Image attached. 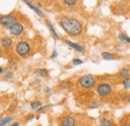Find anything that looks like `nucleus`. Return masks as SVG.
Segmentation results:
<instances>
[{
  "mask_svg": "<svg viewBox=\"0 0 130 126\" xmlns=\"http://www.w3.org/2000/svg\"><path fill=\"white\" fill-rule=\"evenodd\" d=\"M59 24L61 28L70 36H78L80 35L83 31V25L82 23L74 17H69V16H64L60 19Z\"/></svg>",
  "mask_w": 130,
  "mask_h": 126,
  "instance_id": "1",
  "label": "nucleus"
},
{
  "mask_svg": "<svg viewBox=\"0 0 130 126\" xmlns=\"http://www.w3.org/2000/svg\"><path fill=\"white\" fill-rule=\"evenodd\" d=\"M96 83H97V80L91 74H85L78 80V85L84 89H91L94 86H96Z\"/></svg>",
  "mask_w": 130,
  "mask_h": 126,
  "instance_id": "2",
  "label": "nucleus"
},
{
  "mask_svg": "<svg viewBox=\"0 0 130 126\" xmlns=\"http://www.w3.org/2000/svg\"><path fill=\"white\" fill-rule=\"evenodd\" d=\"M15 51L20 57H26L31 51V46L27 41H19L15 46Z\"/></svg>",
  "mask_w": 130,
  "mask_h": 126,
  "instance_id": "3",
  "label": "nucleus"
},
{
  "mask_svg": "<svg viewBox=\"0 0 130 126\" xmlns=\"http://www.w3.org/2000/svg\"><path fill=\"white\" fill-rule=\"evenodd\" d=\"M96 93L100 97H108L112 94V86L109 83H100L96 87Z\"/></svg>",
  "mask_w": 130,
  "mask_h": 126,
  "instance_id": "4",
  "label": "nucleus"
},
{
  "mask_svg": "<svg viewBox=\"0 0 130 126\" xmlns=\"http://www.w3.org/2000/svg\"><path fill=\"white\" fill-rule=\"evenodd\" d=\"M17 17L14 14H6V15L0 16V24L4 27H11L13 24L17 23Z\"/></svg>",
  "mask_w": 130,
  "mask_h": 126,
  "instance_id": "5",
  "label": "nucleus"
},
{
  "mask_svg": "<svg viewBox=\"0 0 130 126\" xmlns=\"http://www.w3.org/2000/svg\"><path fill=\"white\" fill-rule=\"evenodd\" d=\"M8 29H9V33L11 35H13V36H19V35H21L24 32V26L21 23L17 22L15 24H13L11 27H9Z\"/></svg>",
  "mask_w": 130,
  "mask_h": 126,
  "instance_id": "6",
  "label": "nucleus"
},
{
  "mask_svg": "<svg viewBox=\"0 0 130 126\" xmlns=\"http://www.w3.org/2000/svg\"><path fill=\"white\" fill-rule=\"evenodd\" d=\"M60 126H76V120L73 116L65 115L60 120Z\"/></svg>",
  "mask_w": 130,
  "mask_h": 126,
  "instance_id": "7",
  "label": "nucleus"
},
{
  "mask_svg": "<svg viewBox=\"0 0 130 126\" xmlns=\"http://www.w3.org/2000/svg\"><path fill=\"white\" fill-rule=\"evenodd\" d=\"M65 43H66L68 46H70L71 48H73L74 50H76V51H78V52H80V53H83V52L85 51L84 47H83L82 45H80V44H78V43L72 42V41H70V40H65Z\"/></svg>",
  "mask_w": 130,
  "mask_h": 126,
  "instance_id": "8",
  "label": "nucleus"
},
{
  "mask_svg": "<svg viewBox=\"0 0 130 126\" xmlns=\"http://www.w3.org/2000/svg\"><path fill=\"white\" fill-rule=\"evenodd\" d=\"M22 1H23V2H24V3H25V4H26V5H27V6H28L30 9H32L34 12H36V13H37L39 16H41V17H43V16H44V13H43V12H42V11H41V10H40L38 7H36V6H34L33 4H31V3H30L28 0H22Z\"/></svg>",
  "mask_w": 130,
  "mask_h": 126,
  "instance_id": "9",
  "label": "nucleus"
},
{
  "mask_svg": "<svg viewBox=\"0 0 130 126\" xmlns=\"http://www.w3.org/2000/svg\"><path fill=\"white\" fill-rule=\"evenodd\" d=\"M0 43H1V45H2L4 48H9V47H11L13 41H12V39H11L10 37H7V36H6V37L1 38Z\"/></svg>",
  "mask_w": 130,
  "mask_h": 126,
  "instance_id": "10",
  "label": "nucleus"
},
{
  "mask_svg": "<svg viewBox=\"0 0 130 126\" xmlns=\"http://www.w3.org/2000/svg\"><path fill=\"white\" fill-rule=\"evenodd\" d=\"M35 75L44 78V77H46L48 75V70L47 69H44V68H38L35 71Z\"/></svg>",
  "mask_w": 130,
  "mask_h": 126,
  "instance_id": "11",
  "label": "nucleus"
},
{
  "mask_svg": "<svg viewBox=\"0 0 130 126\" xmlns=\"http://www.w3.org/2000/svg\"><path fill=\"white\" fill-rule=\"evenodd\" d=\"M46 24H47V26H48L49 30H50V32L52 33V35L54 36V38L55 39H59V35H58V33L56 32V30H55V28H54V26H53V24L49 21V20H47L46 21Z\"/></svg>",
  "mask_w": 130,
  "mask_h": 126,
  "instance_id": "12",
  "label": "nucleus"
},
{
  "mask_svg": "<svg viewBox=\"0 0 130 126\" xmlns=\"http://www.w3.org/2000/svg\"><path fill=\"white\" fill-rule=\"evenodd\" d=\"M101 56L104 60H114L115 59V56H114L112 53L110 52H107V51H104L101 53Z\"/></svg>",
  "mask_w": 130,
  "mask_h": 126,
  "instance_id": "13",
  "label": "nucleus"
},
{
  "mask_svg": "<svg viewBox=\"0 0 130 126\" xmlns=\"http://www.w3.org/2000/svg\"><path fill=\"white\" fill-rule=\"evenodd\" d=\"M12 120H13V117H12V116H6V117H3V118L0 119V126L7 125V124H9Z\"/></svg>",
  "mask_w": 130,
  "mask_h": 126,
  "instance_id": "14",
  "label": "nucleus"
},
{
  "mask_svg": "<svg viewBox=\"0 0 130 126\" xmlns=\"http://www.w3.org/2000/svg\"><path fill=\"white\" fill-rule=\"evenodd\" d=\"M129 74H130V70L128 68H122V69H120L119 72H118V75H119L120 77H122V78L128 77Z\"/></svg>",
  "mask_w": 130,
  "mask_h": 126,
  "instance_id": "15",
  "label": "nucleus"
},
{
  "mask_svg": "<svg viewBox=\"0 0 130 126\" xmlns=\"http://www.w3.org/2000/svg\"><path fill=\"white\" fill-rule=\"evenodd\" d=\"M118 39L122 42H127L130 44V37L125 33H119L118 34Z\"/></svg>",
  "mask_w": 130,
  "mask_h": 126,
  "instance_id": "16",
  "label": "nucleus"
},
{
  "mask_svg": "<svg viewBox=\"0 0 130 126\" xmlns=\"http://www.w3.org/2000/svg\"><path fill=\"white\" fill-rule=\"evenodd\" d=\"M121 84H122V86H123V88L125 89V90H128L130 89V77H125V78H123L122 80V82H121Z\"/></svg>",
  "mask_w": 130,
  "mask_h": 126,
  "instance_id": "17",
  "label": "nucleus"
},
{
  "mask_svg": "<svg viewBox=\"0 0 130 126\" xmlns=\"http://www.w3.org/2000/svg\"><path fill=\"white\" fill-rule=\"evenodd\" d=\"M30 107L32 108L33 110H38L40 107H41V102L39 100H35V101H32L30 103Z\"/></svg>",
  "mask_w": 130,
  "mask_h": 126,
  "instance_id": "18",
  "label": "nucleus"
},
{
  "mask_svg": "<svg viewBox=\"0 0 130 126\" xmlns=\"http://www.w3.org/2000/svg\"><path fill=\"white\" fill-rule=\"evenodd\" d=\"M99 106H100V102L97 100H94V101H91L88 104V109H96Z\"/></svg>",
  "mask_w": 130,
  "mask_h": 126,
  "instance_id": "19",
  "label": "nucleus"
},
{
  "mask_svg": "<svg viewBox=\"0 0 130 126\" xmlns=\"http://www.w3.org/2000/svg\"><path fill=\"white\" fill-rule=\"evenodd\" d=\"M100 125L101 126H112V122L107 118H101L100 119Z\"/></svg>",
  "mask_w": 130,
  "mask_h": 126,
  "instance_id": "20",
  "label": "nucleus"
},
{
  "mask_svg": "<svg viewBox=\"0 0 130 126\" xmlns=\"http://www.w3.org/2000/svg\"><path fill=\"white\" fill-rule=\"evenodd\" d=\"M78 0H63V3L66 6H74L76 5Z\"/></svg>",
  "mask_w": 130,
  "mask_h": 126,
  "instance_id": "21",
  "label": "nucleus"
},
{
  "mask_svg": "<svg viewBox=\"0 0 130 126\" xmlns=\"http://www.w3.org/2000/svg\"><path fill=\"white\" fill-rule=\"evenodd\" d=\"M117 9H118V11H124L126 9V5L124 3H119L117 5Z\"/></svg>",
  "mask_w": 130,
  "mask_h": 126,
  "instance_id": "22",
  "label": "nucleus"
},
{
  "mask_svg": "<svg viewBox=\"0 0 130 126\" xmlns=\"http://www.w3.org/2000/svg\"><path fill=\"white\" fill-rule=\"evenodd\" d=\"M72 63H73V65H81L83 64V60L79 59V58H75L72 60Z\"/></svg>",
  "mask_w": 130,
  "mask_h": 126,
  "instance_id": "23",
  "label": "nucleus"
},
{
  "mask_svg": "<svg viewBox=\"0 0 130 126\" xmlns=\"http://www.w3.org/2000/svg\"><path fill=\"white\" fill-rule=\"evenodd\" d=\"M70 85H71V83H70V81H68V80L63 81V82L61 83V87H62V88H67V87H69Z\"/></svg>",
  "mask_w": 130,
  "mask_h": 126,
  "instance_id": "24",
  "label": "nucleus"
},
{
  "mask_svg": "<svg viewBox=\"0 0 130 126\" xmlns=\"http://www.w3.org/2000/svg\"><path fill=\"white\" fill-rule=\"evenodd\" d=\"M119 126H130V121L129 120H124L119 124Z\"/></svg>",
  "mask_w": 130,
  "mask_h": 126,
  "instance_id": "25",
  "label": "nucleus"
},
{
  "mask_svg": "<svg viewBox=\"0 0 130 126\" xmlns=\"http://www.w3.org/2000/svg\"><path fill=\"white\" fill-rule=\"evenodd\" d=\"M13 77V74L11 73V72H7L6 74H5V78L6 79H11Z\"/></svg>",
  "mask_w": 130,
  "mask_h": 126,
  "instance_id": "26",
  "label": "nucleus"
},
{
  "mask_svg": "<svg viewBox=\"0 0 130 126\" xmlns=\"http://www.w3.org/2000/svg\"><path fill=\"white\" fill-rule=\"evenodd\" d=\"M43 91H44L45 93H49V92L51 91V88H50L49 86H44V87H43Z\"/></svg>",
  "mask_w": 130,
  "mask_h": 126,
  "instance_id": "27",
  "label": "nucleus"
},
{
  "mask_svg": "<svg viewBox=\"0 0 130 126\" xmlns=\"http://www.w3.org/2000/svg\"><path fill=\"white\" fill-rule=\"evenodd\" d=\"M57 56H58V52H57V50H54V51H53V53H52V55H51V59L56 58Z\"/></svg>",
  "mask_w": 130,
  "mask_h": 126,
  "instance_id": "28",
  "label": "nucleus"
},
{
  "mask_svg": "<svg viewBox=\"0 0 130 126\" xmlns=\"http://www.w3.org/2000/svg\"><path fill=\"white\" fill-rule=\"evenodd\" d=\"M33 118H34V115H29V116L27 117V121H30V120H32Z\"/></svg>",
  "mask_w": 130,
  "mask_h": 126,
  "instance_id": "29",
  "label": "nucleus"
},
{
  "mask_svg": "<svg viewBox=\"0 0 130 126\" xmlns=\"http://www.w3.org/2000/svg\"><path fill=\"white\" fill-rule=\"evenodd\" d=\"M11 126H20V124H19V122H14L11 124Z\"/></svg>",
  "mask_w": 130,
  "mask_h": 126,
  "instance_id": "30",
  "label": "nucleus"
},
{
  "mask_svg": "<svg viewBox=\"0 0 130 126\" xmlns=\"http://www.w3.org/2000/svg\"><path fill=\"white\" fill-rule=\"evenodd\" d=\"M2 72H3V68H2V67H0V74H1Z\"/></svg>",
  "mask_w": 130,
  "mask_h": 126,
  "instance_id": "31",
  "label": "nucleus"
},
{
  "mask_svg": "<svg viewBox=\"0 0 130 126\" xmlns=\"http://www.w3.org/2000/svg\"><path fill=\"white\" fill-rule=\"evenodd\" d=\"M128 102L130 103V93H129V96H128Z\"/></svg>",
  "mask_w": 130,
  "mask_h": 126,
  "instance_id": "32",
  "label": "nucleus"
},
{
  "mask_svg": "<svg viewBox=\"0 0 130 126\" xmlns=\"http://www.w3.org/2000/svg\"><path fill=\"white\" fill-rule=\"evenodd\" d=\"M0 53H1V47H0Z\"/></svg>",
  "mask_w": 130,
  "mask_h": 126,
  "instance_id": "33",
  "label": "nucleus"
},
{
  "mask_svg": "<svg viewBox=\"0 0 130 126\" xmlns=\"http://www.w3.org/2000/svg\"><path fill=\"white\" fill-rule=\"evenodd\" d=\"M128 7H129V9H130V4H129V6H128Z\"/></svg>",
  "mask_w": 130,
  "mask_h": 126,
  "instance_id": "34",
  "label": "nucleus"
},
{
  "mask_svg": "<svg viewBox=\"0 0 130 126\" xmlns=\"http://www.w3.org/2000/svg\"><path fill=\"white\" fill-rule=\"evenodd\" d=\"M97 126H101V125H97Z\"/></svg>",
  "mask_w": 130,
  "mask_h": 126,
  "instance_id": "35",
  "label": "nucleus"
}]
</instances>
